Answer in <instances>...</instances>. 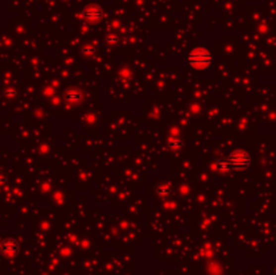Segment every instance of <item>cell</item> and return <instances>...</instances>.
<instances>
[{
	"instance_id": "cell-1",
	"label": "cell",
	"mask_w": 276,
	"mask_h": 275,
	"mask_svg": "<svg viewBox=\"0 0 276 275\" xmlns=\"http://www.w3.org/2000/svg\"><path fill=\"white\" fill-rule=\"evenodd\" d=\"M187 62L195 69H206L213 63V54L206 48H197L189 53Z\"/></svg>"
},
{
	"instance_id": "cell-2",
	"label": "cell",
	"mask_w": 276,
	"mask_h": 275,
	"mask_svg": "<svg viewBox=\"0 0 276 275\" xmlns=\"http://www.w3.org/2000/svg\"><path fill=\"white\" fill-rule=\"evenodd\" d=\"M225 162L228 165L229 171L232 170H244L249 167L251 165V157L244 150H236L228 158H225Z\"/></svg>"
},
{
	"instance_id": "cell-3",
	"label": "cell",
	"mask_w": 276,
	"mask_h": 275,
	"mask_svg": "<svg viewBox=\"0 0 276 275\" xmlns=\"http://www.w3.org/2000/svg\"><path fill=\"white\" fill-rule=\"evenodd\" d=\"M84 16L88 22H97V20L101 19L103 16V11L99 5H91L88 7L85 11H84Z\"/></svg>"
},
{
	"instance_id": "cell-4",
	"label": "cell",
	"mask_w": 276,
	"mask_h": 275,
	"mask_svg": "<svg viewBox=\"0 0 276 275\" xmlns=\"http://www.w3.org/2000/svg\"><path fill=\"white\" fill-rule=\"evenodd\" d=\"M3 250H4L7 254H10V255H14L18 252V246H16V243L12 240H7L4 241V244H3Z\"/></svg>"
}]
</instances>
